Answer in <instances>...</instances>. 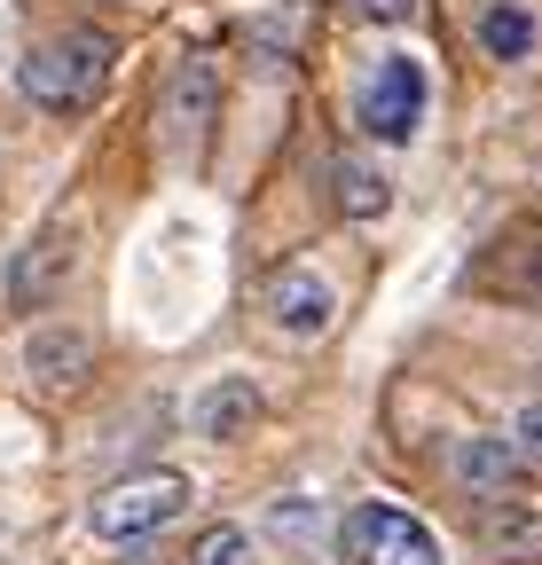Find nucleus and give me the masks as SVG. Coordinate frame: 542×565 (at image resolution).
<instances>
[{"label":"nucleus","mask_w":542,"mask_h":565,"mask_svg":"<svg viewBox=\"0 0 542 565\" xmlns=\"http://www.w3.org/2000/svg\"><path fill=\"white\" fill-rule=\"evenodd\" d=\"M17 87L47 118H87L103 103V87H110V40L103 32H79V24L32 40L24 63H17Z\"/></svg>","instance_id":"obj_1"},{"label":"nucleus","mask_w":542,"mask_h":565,"mask_svg":"<svg viewBox=\"0 0 542 565\" xmlns=\"http://www.w3.org/2000/svg\"><path fill=\"white\" fill-rule=\"evenodd\" d=\"M338 565H440V534L401 503H354L338 519Z\"/></svg>","instance_id":"obj_2"},{"label":"nucleus","mask_w":542,"mask_h":565,"mask_svg":"<svg viewBox=\"0 0 542 565\" xmlns=\"http://www.w3.org/2000/svg\"><path fill=\"white\" fill-rule=\"evenodd\" d=\"M189 503V479L181 471H134V479H110L95 503H87V526L103 542H142L158 526H173Z\"/></svg>","instance_id":"obj_3"},{"label":"nucleus","mask_w":542,"mask_h":565,"mask_svg":"<svg viewBox=\"0 0 542 565\" xmlns=\"http://www.w3.org/2000/svg\"><path fill=\"white\" fill-rule=\"evenodd\" d=\"M354 118H362L370 141H385V150L417 141V126H425V63L417 55H378V71L362 79Z\"/></svg>","instance_id":"obj_4"},{"label":"nucleus","mask_w":542,"mask_h":565,"mask_svg":"<svg viewBox=\"0 0 542 565\" xmlns=\"http://www.w3.org/2000/svg\"><path fill=\"white\" fill-rule=\"evenodd\" d=\"M527 456H519V440H503V433H464L456 448H448V479L471 494V503H511V494H527Z\"/></svg>","instance_id":"obj_5"},{"label":"nucleus","mask_w":542,"mask_h":565,"mask_svg":"<svg viewBox=\"0 0 542 565\" xmlns=\"http://www.w3.org/2000/svg\"><path fill=\"white\" fill-rule=\"evenodd\" d=\"M72 267H79V228H72V221H47V228L9 259V299H17V307H47L63 282H72Z\"/></svg>","instance_id":"obj_6"},{"label":"nucleus","mask_w":542,"mask_h":565,"mask_svg":"<svg viewBox=\"0 0 542 565\" xmlns=\"http://www.w3.org/2000/svg\"><path fill=\"white\" fill-rule=\"evenodd\" d=\"M267 315H276L291 338H322L330 315H338V291H330L315 267H284L276 282H267Z\"/></svg>","instance_id":"obj_7"},{"label":"nucleus","mask_w":542,"mask_h":565,"mask_svg":"<svg viewBox=\"0 0 542 565\" xmlns=\"http://www.w3.org/2000/svg\"><path fill=\"white\" fill-rule=\"evenodd\" d=\"M213 103H221V79H213V63H181L173 79H166V103H158V126L166 141L181 150V141H196L213 126Z\"/></svg>","instance_id":"obj_8"},{"label":"nucleus","mask_w":542,"mask_h":565,"mask_svg":"<svg viewBox=\"0 0 542 565\" xmlns=\"http://www.w3.org/2000/svg\"><path fill=\"white\" fill-rule=\"evenodd\" d=\"M189 424H196V440H244L259 424V385L252 377H213L189 401Z\"/></svg>","instance_id":"obj_9"},{"label":"nucleus","mask_w":542,"mask_h":565,"mask_svg":"<svg viewBox=\"0 0 542 565\" xmlns=\"http://www.w3.org/2000/svg\"><path fill=\"white\" fill-rule=\"evenodd\" d=\"M24 370H32L40 385H79V377L95 370V338H87L79 322H40L32 345H24Z\"/></svg>","instance_id":"obj_10"},{"label":"nucleus","mask_w":542,"mask_h":565,"mask_svg":"<svg viewBox=\"0 0 542 565\" xmlns=\"http://www.w3.org/2000/svg\"><path fill=\"white\" fill-rule=\"evenodd\" d=\"M480 542H488L503 565H534V557H542V503H534V494L480 503Z\"/></svg>","instance_id":"obj_11"},{"label":"nucleus","mask_w":542,"mask_h":565,"mask_svg":"<svg viewBox=\"0 0 542 565\" xmlns=\"http://www.w3.org/2000/svg\"><path fill=\"white\" fill-rule=\"evenodd\" d=\"M330 181H338V204H347L354 221H370V212H385V204H393V173H385V166H370V158H338V166H330Z\"/></svg>","instance_id":"obj_12"},{"label":"nucleus","mask_w":542,"mask_h":565,"mask_svg":"<svg viewBox=\"0 0 542 565\" xmlns=\"http://www.w3.org/2000/svg\"><path fill=\"white\" fill-rule=\"evenodd\" d=\"M480 47H488L496 63H519V55H534V17L519 9V0H496V9L480 17Z\"/></svg>","instance_id":"obj_13"},{"label":"nucleus","mask_w":542,"mask_h":565,"mask_svg":"<svg viewBox=\"0 0 542 565\" xmlns=\"http://www.w3.org/2000/svg\"><path fill=\"white\" fill-rule=\"evenodd\" d=\"M189 565H252V534L244 526H213L205 542L189 550Z\"/></svg>","instance_id":"obj_14"},{"label":"nucleus","mask_w":542,"mask_h":565,"mask_svg":"<svg viewBox=\"0 0 542 565\" xmlns=\"http://www.w3.org/2000/svg\"><path fill=\"white\" fill-rule=\"evenodd\" d=\"M511 440H519V456H527V463L542 471V393L511 408Z\"/></svg>","instance_id":"obj_15"},{"label":"nucleus","mask_w":542,"mask_h":565,"mask_svg":"<svg viewBox=\"0 0 542 565\" xmlns=\"http://www.w3.org/2000/svg\"><path fill=\"white\" fill-rule=\"evenodd\" d=\"M347 17H354V24H385V32H393V24H417V0H347Z\"/></svg>","instance_id":"obj_16"},{"label":"nucleus","mask_w":542,"mask_h":565,"mask_svg":"<svg viewBox=\"0 0 542 565\" xmlns=\"http://www.w3.org/2000/svg\"><path fill=\"white\" fill-rule=\"evenodd\" d=\"M276 526H284L291 542H307V526H322V511L307 519V494H284V503H276Z\"/></svg>","instance_id":"obj_17"}]
</instances>
